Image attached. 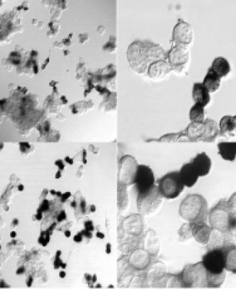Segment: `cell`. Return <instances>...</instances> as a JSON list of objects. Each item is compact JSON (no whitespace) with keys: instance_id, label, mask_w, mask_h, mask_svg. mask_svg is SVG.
Listing matches in <instances>:
<instances>
[{"instance_id":"7dc6e473","label":"cell","mask_w":236,"mask_h":289,"mask_svg":"<svg viewBox=\"0 0 236 289\" xmlns=\"http://www.w3.org/2000/svg\"><path fill=\"white\" fill-rule=\"evenodd\" d=\"M65 237L69 238L70 236H71V232H70V231L69 230L65 231Z\"/></svg>"},{"instance_id":"ffe728a7","label":"cell","mask_w":236,"mask_h":289,"mask_svg":"<svg viewBox=\"0 0 236 289\" xmlns=\"http://www.w3.org/2000/svg\"><path fill=\"white\" fill-rule=\"evenodd\" d=\"M220 135H230L236 130V117L225 116L219 122Z\"/></svg>"},{"instance_id":"db71d44e","label":"cell","mask_w":236,"mask_h":289,"mask_svg":"<svg viewBox=\"0 0 236 289\" xmlns=\"http://www.w3.org/2000/svg\"><path fill=\"white\" fill-rule=\"evenodd\" d=\"M71 207L72 208H76L77 207V202L75 201H73V202L71 203Z\"/></svg>"},{"instance_id":"836d02e7","label":"cell","mask_w":236,"mask_h":289,"mask_svg":"<svg viewBox=\"0 0 236 289\" xmlns=\"http://www.w3.org/2000/svg\"><path fill=\"white\" fill-rule=\"evenodd\" d=\"M72 33H71V34H70V36H69L68 38H67V39H65L64 40H63L62 43L64 44L66 46H70V45H71V42H70V37L72 36Z\"/></svg>"},{"instance_id":"5bb4252c","label":"cell","mask_w":236,"mask_h":289,"mask_svg":"<svg viewBox=\"0 0 236 289\" xmlns=\"http://www.w3.org/2000/svg\"><path fill=\"white\" fill-rule=\"evenodd\" d=\"M204 125L203 122H195L191 121L188 125L186 130H184L186 134V140L188 142H198L202 141L204 135Z\"/></svg>"},{"instance_id":"ee69618b","label":"cell","mask_w":236,"mask_h":289,"mask_svg":"<svg viewBox=\"0 0 236 289\" xmlns=\"http://www.w3.org/2000/svg\"><path fill=\"white\" fill-rule=\"evenodd\" d=\"M33 283V278L32 276H30L29 279H28V281L27 282V285L28 287H31V285H32Z\"/></svg>"},{"instance_id":"681fc988","label":"cell","mask_w":236,"mask_h":289,"mask_svg":"<svg viewBox=\"0 0 236 289\" xmlns=\"http://www.w3.org/2000/svg\"><path fill=\"white\" fill-rule=\"evenodd\" d=\"M61 177V172L60 171H59V172H57V173H56V179H59V178H60Z\"/></svg>"},{"instance_id":"cb8c5ba5","label":"cell","mask_w":236,"mask_h":289,"mask_svg":"<svg viewBox=\"0 0 236 289\" xmlns=\"http://www.w3.org/2000/svg\"><path fill=\"white\" fill-rule=\"evenodd\" d=\"M116 38L114 36H111L109 42L103 47V50L107 52H113L116 50Z\"/></svg>"},{"instance_id":"603a6c76","label":"cell","mask_w":236,"mask_h":289,"mask_svg":"<svg viewBox=\"0 0 236 289\" xmlns=\"http://www.w3.org/2000/svg\"><path fill=\"white\" fill-rule=\"evenodd\" d=\"M179 238H180V241H187L188 239H191L193 237L192 232H191V228L189 226V223H184L181 225L180 229H179Z\"/></svg>"},{"instance_id":"8992f818","label":"cell","mask_w":236,"mask_h":289,"mask_svg":"<svg viewBox=\"0 0 236 289\" xmlns=\"http://www.w3.org/2000/svg\"><path fill=\"white\" fill-rule=\"evenodd\" d=\"M135 184L138 193L139 200H142L156 188L155 176L152 169L145 165H139L137 167L135 176Z\"/></svg>"},{"instance_id":"5b68a950","label":"cell","mask_w":236,"mask_h":289,"mask_svg":"<svg viewBox=\"0 0 236 289\" xmlns=\"http://www.w3.org/2000/svg\"><path fill=\"white\" fill-rule=\"evenodd\" d=\"M186 188L181 181L179 172H169L158 181V190L160 195L166 199H176Z\"/></svg>"},{"instance_id":"4316f807","label":"cell","mask_w":236,"mask_h":289,"mask_svg":"<svg viewBox=\"0 0 236 289\" xmlns=\"http://www.w3.org/2000/svg\"><path fill=\"white\" fill-rule=\"evenodd\" d=\"M84 226H85L86 230L89 231V232H92L94 230V225H93L92 221L84 222Z\"/></svg>"},{"instance_id":"f1b7e54d","label":"cell","mask_w":236,"mask_h":289,"mask_svg":"<svg viewBox=\"0 0 236 289\" xmlns=\"http://www.w3.org/2000/svg\"><path fill=\"white\" fill-rule=\"evenodd\" d=\"M66 213H65V211H62L60 213H59V216H58L57 221L59 222L64 221V220L66 219Z\"/></svg>"},{"instance_id":"b9f144b4","label":"cell","mask_w":236,"mask_h":289,"mask_svg":"<svg viewBox=\"0 0 236 289\" xmlns=\"http://www.w3.org/2000/svg\"><path fill=\"white\" fill-rule=\"evenodd\" d=\"M106 253L107 254H110L112 253V245L109 244V243L106 245Z\"/></svg>"},{"instance_id":"7402d4cb","label":"cell","mask_w":236,"mask_h":289,"mask_svg":"<svg viewBox=\"0 0 236 289\" xmlns=\"http://www.w3.org/2000/svg\"><path fill=\"white\" fill-rule=\"evenodd\" d=\"M226 278V272L221 273V274L212 275L208 273V284L210 288H218L221 286L225 282Z\"/></svg>"},{"instance_id":"c3c4849f","label":"cell","mask_w":236,"mask_h":289,"mask_svg":"<svg viewBox=\"0 0 236 289\" xmlns=\"http://www.w3.org/2000/svg\"><path fill=\"white\" fill-rule=\"evenodd\" d=\"M59 276H60L61 278H65L66 277V273H65V271H61L60 273H59Z\"/></svg>"},{"instance_id":"d6a6232c","label":"cell","mask_w":236,"mask_h":289,"mask_svg":"<svg viewBox=\"0 0 236 289\" xmlns=\"http://www.w3.org/2000/svg\"><path fill=\"white\" fill-rule=\"evenodd\" d=\"M97 32L100 35H103L106 32V30H105V28L103 27V26H100L98 28V29H97Z\"/></svg>"},{"instance_id":"4fadbf2b","label":"cell","mask_w":236,"mask_h":289,"mask_svg":"<svg viewBox=\"0 0 236 289\" xmlns=\"http://www.w3.org/2000/svg\"><path fill=\"white\" fill-rule=\"evenodd\" d=\"M192 98L195 104L206 107L211 100L210 93L203 84L196 82L193 86Z\"/></svg>"},{"instance_id":"e575fe53","label":"cell","mask_w":236,"mask_h":289,"mask_svg":"<svg viewBox=\"0 0 236 289\" xmlns=\"http://www.w3.org/2000/svg\"><path fill=\"white\" fill-rule=\"evenodd\" d=\"M71 195H72L71 193H66L63 194L62 196H61V199H62V201L66 200L67 199H68L69 197L71 196Z\"/></svg>"},{"instance_id":"4dcf8cb0","label":"cell","mask_w":236,"mask_h":289,"mask_svg":"<svg viewBox=\"0 0 236 289\" xmlns=\"http://www.w3.org/2000/svg\"><path fill=\"white\" fill-rule=\"evenodd\" d=\"M82 236L83 235H82V233L77 234L73 238L74 241H75V242H81L82 241Z\"/></svg>"},{"instance_id":"6f0895ef","label":"cell","mask_w":236,"mask_h":289,"mask_svg":"<svg viewBox=\"0 0 236 289\" xmlns=\"http://www.w3.org/2000/svg\"><path fill=\"white\" fill-rule=\"evenodd\" d=\"M64 54L65 56H68L69 54H70V52L69 50H65L64 52Z\"/></svg>"},{"instance_id":"484cf974","label":"cell","mask_w":236,"mask_h":289,"mask_svg":"<svg viewBox=\"0 0 236 289\" xmlns=\"http://www.w3.org/2000/svg\"><path fill=\"white\" fill-rule=\"evenodd\" d=\"M63 265V262L61 261L59 257H56L55 260H54V269H59V267H61Z\"/></svg>"},{"instance_id":"f35d334b","label":"cell","mask_w":236,"mask_h":289,"mask_svg":"<svg viewBox=\"0 0 236 289\" xmlns=\"http://www.w3.org/2000/svg\"><path fill=\"white\" fill-rule=\"evenodd\" d=\"M49 121H46L45 124H44V130H45V132H49Z\"/></svg>"},{"instance_id":"be15d7a7","label":"cell","mask_w":236,"mask_h":289,"mask_svg":"<svg viewBox=\"0 0 236 289\" xmlns=\"http://www.w3.org/2000/svg\"><path fill=\"white\" fill-rule=\"evenodd\" d=\"M61 267H62L63 269H66L67 264L63 263V265H61Z\"/></svg>"},{"instance_id":"6da1fadb","label":"cell","mask_w":236,"mask_h":289,"mask_svg":"<svg viewBox=\"0 0 236 289\" xmlns=\"http://www.w3.org/2000/svg\"><path fill=\"white\" fill-rule=\"evenodd\" d=\"M167 59V53L160 45L151 42H135L128 49L130 66L139 74H147L157 61Z\"/></svg>"},{"instance_id":"6125c7cd","label":"cell","mask_w":236,"mask_h":289,"mask_svg":"<svg viewBox=\"0 0 236 289\" xmlns=\"http://www.w3.org/2000/svg\"><path fill=\"white\" fill-rule=\"evenodd\" d=\"M63 194H61L60 193V192H58V193H56V195H57L58 197H61L62 196Z\"/></svg>"},{"instance_id":"11a10c76","label":"cell","mask_w":236,"mask_h":289,"mask_svg":"<svg viewBox=\"0 0 236 289\" xmlns=\"http://www.w3.org/2000/svg\"><path fill=\"white\" fill-rule=\"evenodd\" d=\"M86 279L88 281H90L91 280V276L90 275L86 274Z\"/></svg>"},{"instance_id":"f907efd6","label":"cell","mask_w":236,"mask_h":289,"mask_svg":"<svg viewBox=\"0 0 236 289\" xmlns=\"http://www.w3.org/2000/svg\"><path fill=\"white\" fill-rule=\"evenodd\" d=\"M96 206H95V205H91V213H95V212H96Z\"/></svg>"},{"instance_id":"bcb514c9","label":"cell","mask_w":236,"mask_h":289,"mask_svg":"<svg viewBox=\"0 0 236 289\" xmlns=\"http://www.w3.org/2000/svg\"><path fill=\"white\" fill-rule=\"evenodd\" d=\"M49 61V57H48V59H46L45 63H44V65H42L41 68L42 70H44V69L46 68V67H47V64H48Z\"/></svg>"},{"instance_id":"ba28073f","label":"cell","mask_w":236,"mask_h":289,"mask_svg":"<svg viewBox=\"0 0 236 289\" xmlns=\"http://www.w3.org/2000/svg\"><path fill=\"white\" fill-rule=\"evenodd\" d=\"M193 40L194 31L191 25L179 19L173 30L172 42L174 46L188 47Z\"/></svg>"},{"instance_id":"7bdbcfd3","label":"cell","mask_w":236,"mask_h":289,"mask_svg":"<svg viewBox=\"0 0 236 289\" xmlns=\"http://www.w3.org/2000/svg\"><path fill=\"white\" fill-rule=\"evenodd\" d=\"M42 212L41 211H38V213H37L36 214V219L38 220V221H40V219H41L42 218Z\"/></svg>"},{"instance_id":"e7e4bbea","label":"cell","mask_w":236,"mask_h":289,"mask_svg":"<svg viewBox=\"0 0 236 289\" xmlns=\"http://www.w3.org/2000/svg\"><path fill=\"white\" fill-rule=\"evenodd\" d=\"M96 287H101V285H97Z\"/></svg>"},{"instance_id":"9c48e42d","label":"cell","mask_w":236,"mask_h":289,"mask_svg":"<svg viewBox=\"0 0 236 289\" xmlns=\"http://www.w3.org/2000/svg\"><path fill=\"white\" fill-rule=\"evenodd\" d=\"M167 59L172 70L181 72L189 61L188 47L174 46L167 52Z\"/></svg>"},{"instance_id":"d590c367","label":"cell","mask_w":236,"mask_h":289,"mask_svg":"<svg viewBox=\"0 0 236 289\" xmlns=\"http://www.w3.org/2000/svg\"><path fill=\"white\" fill-rule=\"evenodd\" d=\"M85 201L82 200L81 201V209H82V211L83 213H85Z\"/></svg>"},{"instance_id":"e0dca14e","label":"cell","mask_w":236,"mask_h":289,"mask_svg":"<svg viewBox=\"0 0 236 289\" xmlns=\"http://www.w3.org/2000/svg\"><path fill=\"white\" fill-rule=\"evenodd\" d=\"M222 78L210 68L207 70L202 84L210 93H216L221 86Z\"/></svg>"},{"instance_id":"1f68e13d","label":"cell","mask_w":236,"mask_h":289,"mask_svg":"<svg viewBox=\"0 0 236 289\" xmlns=\"http://www.w3.org/2000/svg\"><path fill=\"white\" fill-rule=\"evenodd\" d=\"M81 233L82 234V235L84 236V237H86L87 238H89V239H91V237H92V234H91V232H89V231L88 230H83L82 231V232H81Z\"/></svg>"},{"instance_id":"2e32d148","label":"cell","mask_w":236,"mask_h":289,"mask_svg":"<svg viewBox=\"0 0 236 289\" xmlns=\"http://www.w3.org/2000/svg\"><path fill=\"white\" fill-rule=\"evenodd\" d=\"M218 154L225 161L232 162L236 158V142H221L218 144Z\"/></svg>"},{"instance_id":"680465c9","label":"cell","mask_w":236,"mask_h":289,"mask_svg":"<svg viewBox=\"0 0 236 289\" xmlns=\"http://www.w3.org/2000/svg\"><path fill=\"white\" fill-rule=\"evenodd\" d=\"M61 254V252L59 251V250H58L57 253H56V257H59L60 256Z\"/></svg>"},{"instance_id":"30bf717a","label":"cell","mask_w":236,"mask_h":289,"mask_svg":"<svg viewBox=\"0 0 236 289\" xmlns=\"http://www.w3.org/2000/svg\"><path fill=\"white\" fill-rule=\"evenodd\" d=\"M194 239L202 245L209 244L211 236L212 234V229L210 225L207 224L206 221L188 222Z\"/></svg>"},{"instance_id":"52a82bcc","label":"cell","mask_w":236,"mask_h":289,"mask_svg":"<svg viewBox=\"0 0 236 289\" xmlns=\"http://www.w3.org/2000/svg\"><path fill=\"white\" fill-rule=\"evenodd\" d=\"M202 262L209 274H221L226 271L225 255L223 246L209 249L202 257Z\"/></svg>"},{"instance_id":"f6af8a7d","label":"cell","mask_w":236,"mask_h":289,"mask_svg":"<svg viewBox=\"0 0 236 289\" xmlns=\"http://www.w3.org/2000/svg\"><path fill=\"white\" fill-rule=\"evenodd\" d=\"M61 101H62L63 105H65V104H68V99H67L66 97L65 96H61Z\"/></svg>"},{"instance_id":"8d00e7d4","label":"cell","mask_w":236,"mask_h":289,"mask_svg":"<svg viewBox=\"0 0 236 289\" xmlns=\"http://www.w3.org/2000/svg\"><path fill=\"white\" fill-rule=\"evenodd\" d=\"M65 161L70 165H72L74 163L73 159H72V158H70L69 156H67L66 158H65Z\"/></svg>"},{"instance_id":"74e56055","label":"cell","mask_w":236,"mask_h":289,"mask_svg":"<svg viewBox=\"0 0 236 289\" xmlns=\"http://www.w3.org/2000/svg\"><path fill=\"white\" fill-rule=\"evenodd\" d=\"M86 154H87V153H86V151L85 150H83V155H82V161H83V163H84V164H86V163H87V160H86Z\"/></svg>"},{"instance_id":"60d3db41","label":"cell","mask_w":236,"mask_h":289,"mask_svg":"<svg viewBox=\"0 0 236 289\" xmlns=\"http://www.w3.org/2000/svg\"><path fill=\"white\" fill-rule=\"evenodd\" d=\"M96 237L99 238V239H104L105 235L103 233H101V232H97Z\"/></svg>"},{"instance_id":"f5cc1de1","label":"cell","mask_w":236,"mask_h":289,"mask_svg":"<svg viewBox=\"0 0 236 289\" xmlns=\"http://www.w3.org/2000/svg\"><path fill=\"white\" fill-rule=\"evenodd\" d=\"M16 236H17V234L15 233V232H11V233H10V237L15 238L16 237Z\"/></svg>"},{"instance_id":"8fae6325","label":"cell","mask_w":236,"mask_h":289,"mask_svg":"<svg viewBox=\"0 0 236 289\" xmlns=\"http://www.w3.org/2000/svg\"><path fill=\"white\" fill-rule=\"evenodd\" d=\"M200 177L208 175L212 168V160L205 152L197 154L191 161Z\"/></svg>"},{"instance_id":"d6986e66","label":"cell","mask_w":236,"mask_h":289,"mask_svg":"<svg viewBox=\"0 0 236 289\" xmlns=\"http://www.w3.org/2000/svg\"><path fill=\"white\" fill-rule=\"evenodd\" d=\"M214 72L218 74V75L222 79L223 77L228 76L229 73L231 70V67H230L229 61L223 56H219L217 57L214 61H212V65L210 67Z\"/></svg>"},{"instance_id":"7a4b0ae2","label":"cell","mask_w":236,"mask_h":289,"mask_svg":"<svg viewBox=\"0 0 236 289\" xmlns=\"http://www.w3.org/2000/svg\"><path fill=\"white\" fill-rule=\"evenodd\" d=\"M236 193L226 200H220L209 211V225L213 230L228 235L236 227Z\"/></svg>"},{"instance_id":"94428289","label":"cell","mask_w":236,"mask_h":289,"mask_svg":"<svg viewBox=\"0 0 236 289\" xmlns=\"http://www.w3.org/2000/svg\"><path fill=\"white\" fill-rule=\"evenodd\" d=\"M50 193L52 195H56V192L55 191V190H51Z\"/></svg>"},{"instance_id":"3957f363","label":"cell","mask_w":236,"mask_h":289,"mask_svg":"<svg viewBox=\"0 0 236 289\" xmlns=\"http://www.w3.org/2000/svg\"><path fill=\"white\" fill-rule=\"evenodd\" d=\"M179 213L187 222L206 221L209 215L207 200L198 194L188 195L181 202Z\"/></svg>"},{"instance_id":"277c9868","label":"cell","mask_w":236,"mask_h":289,"mask_svg":"<svg viewBox=\"0 0 236 289\" xmlns=\"http://www.w3.org/2000/svg\"><path fill=\"white\" fill-rule=\"evenodd\" d=\"M183 286L186 288H207L208 284V273L202 262L186 265L179 273Z\"/></svg>"},{"instance_id":"9a60e30c","label":"cell","mask_w":236,"mask_h":289,"mask_svg":"<svg viewBox=\"0 0 236 289\" xmlns=\"http://www.w3.org/2000/svg\"><path fill=\"white\" fill-rule=\"evenodd\" d=\"M204 129L202 141L212 142L216 140L220 135L219 125L216 121L211 119H205L204 121Z\"/></svg>"},{"instance_id":"91938a15","label":"cell","mask_w":236,"mask_h":289,"mask_svg":"<svg viewBox=\"0 0 236 289\" xmlns=\"http://www.w3.org/2000/svg\"><path fill=\"white\" fill-rule=\"evenodd\" d=\"M17 224H18V221H17V219L14 220V221H13V225H17Z\"/></svg>"},{"instance_id":"ab89813d","label":"cell","mask_w":236,"mask_h":289,"mask_svg":"<svg viewBox=\"0 0 236 289\" xmlns=\"http://www.w3.org/2000/svg\"><path fill=\"white\" fill-rule=\"evenodd\" d=\"M25 271H26V269H25V267H20V269L17 270V275L23 274V273H24Z\"/></svg>"},{"instance_id":"816d5d0a","label":"cell","mask_w":236,"mask_h":289,"mask_svg":"<svg viewBox=\"0 0 236 289\" xmlns=\"http://www.w3.org/2000/svg\"><path fill=\"white\" fill-rule=\"evenodd\" d=\"M24 186L23 184L19 185L18 186V190L19 191L22 192L24 191Z\"/></svg>"},{"instance_id":"7c38bea8","label":"cell","mask_w":236,"mask_h":289,"mask_svg":"<svg viewBox=\"0 0 236 289\" xmlns=\"http://www.w3.org/2000/svg\"><path fill=\"white\" fill-rule=\"evenodd\" d=\"M181 181L186 188H193L197 184L200 176L197 174L192 163H185L179 171Z\"/></svg>"},{"instance_id":"44dd1931","label":"cell","mask_w":236,"mask_h":289,"mask_svg":"<svg viewBox=\"0 0 236 289\" xmlns=\"http://www.w3.org/2000/svg\"><path fill=\"white\" fill-rule=\"evenodd\" d=\"M205 107L203 106L195 104L189 112V119L195 122H203L205 121Z\"/></svg>"},{"instance_id":"f546056e","label":"cell","mask_w":236,"mask_h":289,"mask_svg":"<svg viewBox=\"0 0 236 289\" xmlns=\"http://www.w3.org/2000/svg\"><path fill=\"white\" fill-rule=\"evenodd\" d=\"M55 165L57 166V167H59V170L60 171L64 170L65 168V166L64 164V163H63V161H61V160H59V161H56L55 162Z\"/></svg>"},{"instance_id":"ac0fdd59","label":"cell","mask_w":236,"mask_h":289,"mask_svg":"<svg viewBox=\"0 0 236 289\" xmlns=\"http://www.w3.org/2000/svg\"><path fill=\"white\" fill-rule=\"evenodd\" d=\"M225 255L226 266L225 270L232 273H236V246L233 244L223 245Z\"/></svg>"},{"instance_id":"d4e9b609","label":"cell","mask_w":236,"mask_h":289,"mask_svg":"<svg viewBox=\"0 0 236 289\" xmlns=\"http://www.w3.org/2000/svg\"><path fill=\"white\" fill-rule=\"evenodd\" d=\"M49 209V201L47 200H44L43 202H42L41 205L40 206L39 209H38V211H41V212H44V211H48Z\"/></svg>"},{"instance_id":"9f6ffc18","label":"cell","mask_w":236,"mask_h":289,"mask_svg":"<svg viewBox=\"0 0 236 289\" xmlns=\"http://www.w3.org/2000/svg\"><path fill=\"white\" fill-rule=\"evenodd\" d=\"M96 281H97V276L96 275H94V276H93V283H96Z\"/></svg>"},{"instance_id":"83f0119b","label":"cell","mask_w":236,"mask_h":289,"mask_svg":"<svg viewBox=\"0 0 236 289\" xmlns=\"http://www.w3.org/2000/svg\"><path fill=\"white\" fill-rule=\"evenodd\" d=\"M88 38H89L88 34H80V36H79V40H80L81 44H84L87 42Z\"/></svg>"}]
</instances>
